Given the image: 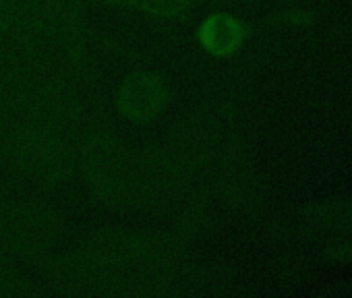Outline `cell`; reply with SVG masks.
Listing matches in <instances>:
<instances>
[{
    "label": "cell",
    "instance_id": "6da1fadb",
    "mask_svg": "<svg viewBox=\"0 0 352 298\" xmlns=\"http://www.w3.org/2000/svg\"><path fill=\"white\" fill-rule=\"evenodd\" d=\"M77 166L91 193L114 209H135L133 168L135 154L108 130H89L79 145Z\"/></svg>",
    "mask_w": 352,
    "mask_h": 298
},
{
    "label": "cell",
    "instance_id": "7a4b0ae2",
    "mask_svg": "<svg viewBox=\"0 0 352 298\" xmlns=\"http://www.w3.org/2000/svg\"><path fill=\"white\" fill-rule=\"evenodd\" d=\"M5 156L25 176L54 187L69 181L77 166V152L65 133L38 124H11L5 135Z\"/></svg>",
    "mask_w": 352,
    "mask_h": 298
},
{
    "label": "cell",
    "instance_id": "3957f363",
    "mask_svg": "<svg viewBox=\"0 0 352 298\" xmlns=\"http://www.w3.org/2000/svg\"><path fill=\"white\" fill-rule=\"evenodd\" d=\"M63 218L46 203L30 199L0 201V249L32 259L58 242Z\"/></svg>",
    "mask_w": 352,
    "mask_h": 298
},
{
    "label": "cell",
    "instance_id": "277c9868",
    "mask_svg": "<svg viewBox=\"0 0 352 298\" xmlns=\"http://www.w3.org/2000/svg\"><path fill=\"white\" fill-rule=\"evenodd\" d=\"M191 176L185 174L164 152L162 147H149L135 154L133 191L135 209L162 211L179 203L189 187Z\"/></svg>",
    "mask_w": 352,
    "mask_h": 298
},
{
    "label": "cell",
    "instance_id": "5b68a950",
    "mask_svg": "<svg viewBox=\"0 0 352 298\" xmlns=\"http://www.w3.org/2000/svg\"><path fill=\"white\" fill-rule=\"evenodd\" d=\"M126 263H181L185 242L174 234L131 230H96L79 244Z\"/></svg>",
    "mask_w": 352,
    "mask_h": 298
},
{
    "label": "cell",
    "instance_id": "8992f818",
    "mask_svg": "<svg viewBox=\"0 0 352 298\" xmlns=\"http://www.w3.org/2000/svg\"><path fill=\"white\" fill-rule=\"evenodd\" d=\"M220 139V122L208 110H195L160 143L162 152L191 179L212 160Z\"/></svg>",
    "mask_w": 352,
    "mask_h": 298
},
{
    "label": "cell",
    "instance_id": "52a82bcc",
    "mask_svg": "<svg viewBox=\"0 0 352 298\" xmlns=\"http://www.w3.org/2000/svg\"><path fill=\"white\" fill-rule=\"evenodd\" d=\"M15 116L13 124L28 122L67 133L79 120V104L77 98L60 83H32Z\"/></svg>",
    "mask_w": 352,
    "mask_h": 298
},
{
    "label": "cell",
    "instance_id": "ba28073f",
    "mask_svg": "<svg viewBox=\"0 0 352 298\" xmlns=\"http://www.w3.org/2000/svg\"><path fill=\"white\" fill-rule=\"evenodd\" d=\"M170 104V87L151 71L129 75L116 89V110L122 118L145 124L155 120Z\"/></svg>",
    "mask_w": 352,
    "mask_h": 298
},
{
    "label": "cell",
    "instance_id": "9c48e42d",
    "mask_svg": "<svg viewBox=\"0 0 352 298\" xmlns=\"http://www.w3.org/2000/svg\"><path fill=\"white\" fill-rule=\"evenodd\" d=\"M46 25L63 44L67 56L79 73H87L85 56V25L79 0H42Z\"/></svg>",
    "mask_w": 352,
    "mask_h": 298
},
{
    "label": "cell",
    "instance_id": "30bf717a",
    "mask_svg": "<svg viewBox=\"0 0 352 298\" xmlns=\"http://www.w3.org/2000/svg\"><path fill=\"white\" fill-rule=\"evenodd\" d=\"M46 27L42 0H0V32L13 36L30 54Z\"/></svg>",
    "mask_w": 352,
    "mask_h": 298
},
{
    "label": "cell",
    "instance_id": "8fae6325",
    "mask_svg": "<svg viewBox=\"0 0 352 298\" xmlns=\"http://www.w3.org/2000/svg\"><path fill=\"white\" fill-rule=\"evenodd\" d=\"M197 40L201 48L212 56H230L241 48L245 40V27L232 15L212 13L199 23Z\"/></svg>",
    "mask_w": 352,
    "mask_h": 298
},
{
    "label": "cell",
    "instance_id": "7c38bea8",
    "mask_svg": "<svg viewBox=\"0 0 352 298\" xmlns=\"http://www.w3.org/2000/svg\"><path fill=\"white\" fill-rule=\"evenodd\" d=\"M133 9L157 19H179L193 9V0H135Z\"/></svg>",
    "mask_w": 352,
    "mask_h": 298
},
{
    "label": "cell",
    "instance_id": "4fadbf2b",
    "mask_svg": "<svg viewBox=\"0 0 352 298\" xmlns=\"http://www.w3.org/2000/svg\"><path fill=\"white\" fill-rule=\"evenodd\" d=\"M100 5L106 7H120V9H133L135 7V0H96Z\"/></svg>",
    "mask_w": 352,
    "mask_h": 298
},
{
    "label": "cell",
    "instance_id": "5bb4252c",
    "mask_svg": "<svg viewBox=\"0 0 352 298\" xmlns=\"http://www.w3.org/2000/svg\"><path fill=\"white\" fill-rule=\"evenodd\" d=\"M9 263H11V259H9V253L0 249V267H3V265H9Z\"/></svg>",
    "mask_w": 352,
    "mask_h": 298
}]
</instances>
